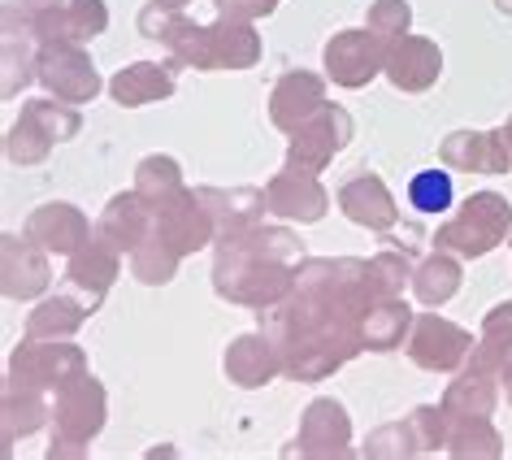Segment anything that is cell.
<instances>
[{"label":"cell","instance_id":"obj_27","mask_svg":"<svg viewBox=\"0 0 512 460\" xmlns=\"http://www.w3.org/2000/svg\"><path fill=\"white\" fill-rule=\"evenodd\" d=\"M408 22H413L408 0H374V5H369L365 27L378 31L382 40H400V35H408Z\"/></svg>","mask_w":512,"mask_h":460},{"label":"cell","instance_id":"obj_9","mask_svg":"<svg viewBox=\"0 0 512 460\" xmlns=\"http://www.w3.org/2000/svg\"><path fill=\"white\" fill-rule=\"evenodd\" d=\"M265 204H270V213L291 217V222H317V217H326V191L317 183V170H304V165H291V161L283 174L270 178Z\"/></svg>","mask_w":512,"mask_h":460},{"label":"cell","instance_id":"obj_6","mask_svg":"<svg viewBox=\"0 0 512 460\" xmlns=\"http://www.w3.org/2000/svg\"><path fill=\"white\" fill-rule=\"evenodd\" d=\"M105 426V391L87 374L70 378L57 387V408H53V434L61 443H83Z\"/></svg>","mask_w":512,"mask_h":460},{"label":"cell","instance_id":"obj_8","mask_svg":"<svg viewBox=\"0 0 512 460\" xmlns=\"http://www.w3.org/2000/svg\"><path fill=\"white\" fill-rule=\"evenodd\" d=\"M44 118L35 113L31 105L22 109V118L14 126V135H9V157H14L18 165H35V161H44L48 157V148L57 144V139H74V131L83 126V118L74 113L70 105H57L53 100V118H48V126H40Z\"/></svg>","mask_w":512,"mask_h":460},{"label":"cell","instance_id":"obj_24","mask_svg":"<svg viewBox=\"0 0 512 460\" xmlns=\"http://www.w3.org/2000/svg\"><path fill=\"white\" fill-rule=\"evenodd\" d=\"M413 291L421 304H447L460 291V265L439 248L430 261H421L413 270Z\"/></svg>","mask_w":512,"mask_h":460},{"label":"cell","instance_id":"obj_3","mask_svg":"<svg viewBox=\"0 0 512 460\" xmlns=\"http://www.w3.org/2000/svg\"><path fill=\"white\" fill-rule=\"evenodd\" d=\"M387 48L391 40H382L378 31H343L326 44V74L339 87H365L374 74L387 70Z\"/></svg>","mask_w":512,"mask_h":460},{"label":"cell","instance_id":"obj_19","mask_svg":"<svg viewBox=\"0 0 512 460\" xmlns=\"http://www.w3.org/2000/svg\"><path fill=\"white\" fill-rule=\"evenodd\" d=\"M109 96L118 100V105H126V109L152 105V100H170L174 96V70L157 66V61H135V66L113 74Z\"/></svg>","mask_w":512,"mask_h":460},{"label":"cell","instance_id":"obj_31","mask_svg":"<svg viewBox=\"0 0 512 460\" xmlns=\"http://www.w3.org/2000/svg\"><path fill=\"white\" fill-rule=\"evenodd\" d=\"M504 144H508V148H512V122H508V126H504Z\"/></svg>","mask_w":512,"mask_h":460},{"label":"cell","instance_id":"obj_11","mask_svg":"<svg viewBox=\"0 0 512 460\" xmlns=\"http://www.w3.org/2000/svg\"><path fill=\"white\" fill-rule=\"evenodd\" d=\"M443 74V53L434 40H421V35H400L387 48V79L400 87V92H426V87Z\"/></svg>","mask_w":512,"mask_h":460},{"label":"cell","instance_id":"obj_29","mask_svg":"<svg viewBox=\"0 0 512 460\" xmlns=\"http://www.w3.org/2000/svg\"><path fill=\"white\" fill-rule=\"evenodd\" d=\"M157 5H165V9H187L191 0H157Z\"/></svg>","mask_w":512,"mask_h":460},{"label":"cell","instance_id":"obj_14","mask_svg":"<svg viewBox=\"0 0 512 460\" xmlns=\"http://www.w3.org/2000/svg\"><path fill=\"white\" fill-rule=\"evenodd\" d=\"M348 439H352V426H348V413L343 404L335 400H317L309 413L300 421V456H348Z\"/></svg>","mask_w":512,"mask_h":460},{"label":"cell","instance_id":"obj_15","mask_svg":"<svg viewBox=\"0 0 512 460\" xmlns=\"http://www.w3.org/2000/svg\"><path fill=\"white\" fill-rule=\"evenodd\" d=\"M27 235L48 252H79L87 244V235H92V226H87V217L74 204H44V209L31 213Z\"/></svg>","mask_w":512,"mask_h":460},{"label":"cell","instance_id":"obj_10","mask_svg":"<svg viewBox=\"0 0 512 460\" xmlns=\"http://www.w3.org/2000/svg\"><path fill=\"white\" fill-rule=\"evenodd\" d=\"M105 27H109L105 0H66V5H57L53 14H44L35 22L31 35L40 40V48L44 44H83V40H96Z\"/></svg>","mask_w":512,"mask_h":460},{"label":"cell","instance_id":"obj_7","mask_svg":"<svg viewBox=\"0 0 512 460\" xmlns=\"http://www.w3.org/2000/svg\"><path fill=\"white\" fill-rule=\"evenodd\" d=\"M408 356L421 365V369H439V374H447V369L465 365L473 356V335L469 330H460L452 322H443V317H413V339H408Z\"/></svg>","mask_w":512,"mask_h":460},{"label":"cell","instance_id":"obj_18","mask_svg":"<svg viewBox=\"0 0 512 460\" xmlns=\"http://www.w3.org/2000/svg\"><path fill=\"white\" fill-rule=\"evenodd\" d=\"M118 278V248L105 244V239H92V248H79L74 252V261H70V274H66V287H79L83 291V300L100 304V296L109 291V283Z\"/></svg>","mask_w":512,"mask_h":460},{"label":"cell","instance_id":"obj_22","mask_svg":"<svg viewBox=\"0 0 512 460\" xmlns=\"http://www.w3.org/2000/svg\"><path fill=\"white\" fill-rule=\"evenodd\" d=\"M413 326V313H408V304H400L395 296L387 300H374L365 309V322H361V343L374 352H391L395 343L404 339V330Z\"/></svg>","mask_w":512,"mask_h":460},{"label":"cell","instance_id":"obj_17","mask_svg":"<svg viewBox=\"0 0 512 460\" xmlns=\"http://www.w3.org/2000/svg\"><path fill=\"white\" fill-rule=\"evenodd\" d=\"M439 157L456 170H482V174H499L508 170V144L504 135H486V131H456L443 139Z\"/></svg>","mask_w":512,"mask_h":460},{"label":"cell","instance_id":"obj_4","mask_svg":"<svg viewBox=\"0 0 512 460\" xmlns=\"http://www.w3.org/2000/svg\"><path fill=\"white\" fill-rule=\"evenodd\" d=\"M348 144H352V118L339 105H330V100H326V105L317 109L313 118L300 126V131H291L287 161L322 174L326 165H330V157H335L339 148H348Z\"/></svg>","mask_w":512,"mask_h":460},{"label":"cell","instance_id":"obj_20","mask_svg":"<svg viewBox=\"0 0 512 460\" xmlns=\"http://www.w3.org/2000/svg\"><path fill=\"white\" fill-rule=\"evenodd\" d=\"M44 287H48V265H44V257L27 244V239L5 235V296L31 300V296H40Z\"/></svg>","mask_w":512,"mask_h":460},{"label":"cell","instance_id":"obj_2","mask_svg":"<svg viewBox=\"0 0 512 460\" xmlns=\"http://www.w3.org/2000/svg\"><path fill=\"white\" fill-rule=\"evenodd\" d=\"M508 230H512L508 200L495 196V191H478V196L465 200V209H460L434 239H439L443 252H456V257H482V252H491Z\"/></svg>","mask_w":512,"mask_h":460},{"label":"cell","instance_id":"obj_23","mask_svg":"<svg viewBox=\"0 0 512 460\" xmlns=\"http://www.w3.org/2000/svg\"><path fill=\"white\" fill-rule=\"evenodd\" d=\"M92 313V304L87 300H70V296H57V300H48L40 304V309L31 313V322H27V339H66L79 330V322Z\"/></svg>","mask_w":512,"mask_h":460},{"label":"cell","instance_id":"obj_1","mask_svg":"<svg viewBox=\"0 0 512 460\" xmlns=\"http://www.w3.org/2000/svg\"><path fill=\"white\" fill-rule=\"evenodd\" d=\"M222 252H217V270H213V287L217 296L239 300L248 309H265L278 304L291 287L300 283L296 265L304 257L300 239L283 226H239V230H222Z\"/></svg>","mask_w":512,"mask_h":460},{"label":"cell","instance_id":"obj_21","mask_svg":"<svg viewBox=\"0 0 512 460\" xmlns=\"http://www.w3.org/2000/svg\"><path fill=\"white\" fill-rule=\"evenodd\" d=\"M278 365H283L278 361V348H270L265 335H243L230 343V352H226V374H230V382H239V387H261V382H270Z\"/></svg>","mask_w":512,"mask_h":460},{"label":"cell","instance_id":"obj_13","mask_svg":"<svg viewBox=\"0 0 512 460\" xmlns=\"http://www.w3.org/2000/svg\"><path fill=\"white\" fill-rule=\"evenodd\" d=\"M339 209L343 217H352L356 226H369V230H395V222H400V209H395L391 191L382 187L378 174H361L352 183H343Z\"/></svg>","mask_w":512,"mask_h":460},{"label":"cell","instance_id":"obj_12","mask_svg":"<svg viewBox=\"0 0 512 460\" xmlns=\"http://www.w3.org/2000/svg\"><path fill=\"white\" fill-rule=\"evenodd\" d=\"M322 105H326V83L309 70H291L278 79L274 96H270V118H274L278 131L291 135V131H300Z\"/></svg>","mask_w":512,"mask_h":460},{"label":"cell","instance_id":"obj_30","mask_svg":"<svg viewBox=\"0 0 512 460\" xmlns=\"http://www.w3.org/2000/svg\"><path fill=\"white\" fill-rule=\"evenodd\" d=\"M495 5H499V9H504V14H512V0H495Z\"/></svg>","mask_w":512,"mask_h":460},{"label":"cell","instance_id":"obj_25","mask_svg":"<svg viewBox=\"0 0 512 460\" xmlns=\"http://www.w3.org/2000/svg\"><path fill=\"white\" fill-rule=\"evenodd\" d=\"M135 191L148 209H161L165 200H174L183 191V174H178V165L170 157H148L135 174Z\"/></svg>","mask_w":512,"mask_h":460},{"label":"cell","instance_id":"obj_26","mask_svg":"<svg viewBox=\"0 0 512 460\" xmlns=\"http://www.w3.org/2000/svg\"><path fill=\"white\" fill-rule=\"evenodd\" d=\"M408 200H413L417 213H447L452 209V178L443 170H421L408 183Z\"/></svg>","mask_w":512,"mask_h":460},{"label":"cell","instance_id":"obj_28","mask_svg":"<svg viewBox=\"0 0 512 460\" xmlns=\"http://www.w3.org/2000/svg\"><path fill=\"white\" fill-rule=\"evenodd\" d=\"M213 5L230 18H265L278 9V0H213Z\"/></svg>","mask_w":512,"mask_h":460},{"label":"cell","instance_id":"obj_5","mask_svg":"<svg viewBox=\"0 0 512 460\" xmlns=\"http://www.w3.org/2000/svg\"><path fill=\"white\" fill-rule=\"evenodd\" d=\"M40 83L53 96L70 100H92L100 92V74L92 66V57L83 53V44H44L40 48Z\"/></svg>","mask_w":512,"mask_h":460},{"label":"cell","instance_id":"obj_16","mask_svg":"<svg viewBox=\"0 0 512 460\" xmlns=\"http://www.w3.org/2000/svg\"><path fill=\"white\" fill-rule=\"evenodd\" d=\"M96 235L105 239V244H113L118 252H135L152 235V209L139 200V191H131V196L122 191V196H113L105 217H100Z\"/></svg>","mask_w":512,"mask_h":460}]
</instances>
